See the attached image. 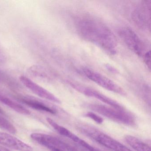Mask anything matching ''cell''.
<instances>
[{
	"instance_id": "obj_1",
	"label": "cell",
	"mask_w": 151,
	"mask_h": 151,
	"mask_svg": "<svg viewBox=\"0 0 151 151\" xmlns=\"http://www.w3.org/2000/svg\"><path fill=\"white\" fill-rule=\"evenodd\" d=\"M77 32L81 37L110 55L117 51L116 38L110 29L99 19L91 15L82 16L76 21Z\"/></svg>"
},
{
	"instance_id": "obj_2",
	"label": "cell",
	"mask_w": 151,
	"mask_h": 151,
	"mask_svg": "<svg viewBox=\"0 0 151 151\" xmlns=\"http://www.w3.org/2000/svg\"><path fill=\"white\" fill-rule=\"evenodd\" d=\"M76 127L81 133L111 151H132L112 137L91 125L80 123Z\"/></svg>"
},
{
	"instance_id": "obj_3",
	"label": "cell",
	"mask_w": 151,
	"mask_h": 151,
	"mask_svg": "<svg viewBox=\"0 0 151 151\" xmlns=\"http://www.w3.org/2000/svg\"><path fill=\"white\" fill-rule=\"evenodd\" d=\"M87 107L114 122L128 126L136 124L134 116L126 109H119L111 106L98 104H88Z\"/></svg>"
},
{
	"instance_id": "obj_4",
	"label": "cell",
	"mask_w": 151,
	"mask_h": 151,
	"mask_svg": "<svg viewBox=\"0 0 151 151\" xmlns=\"http://www.w3.org/2000/svg\"><path fill=\"white\" fill-rule=\"evenodd\" d=\"M31 138L40 145L48 148L50 151H78L77 148L60 139L48 134L33 133Z\"/></svg>"
},
{
	"instance_id": "obj_5",
	"label": "cell",
	"mask_w": 151,
	"mask_h": 151,
	"mask_svg": "<svg viewBox=\"0 0 151 151\" xmlns=\"http://www.w3.org/2000/svg\"><path fill=\"white\" fill-rule=\"evenodd\" d=\"M82 71L87 78L102 88L122 96L126 95L122 87L102 74L88 68H84Z\"/></svg>"
},
{
	"instance_id": "obj_6",
	"label": "cell",
	"mask_w": 151,
	"mask_h": 151,
	"mask_svg": "<svg viewBox=\"0 0 151 151\" xmlns=\"http://www.w3.org/2000/svg\"><path fill=\"white\" fill-rule=\"evenodd\" d=\"M120 37L128 47L134 53L143 57L146 52L144 43L138 35L130 28L124 27L118 32Z\"/></svg>"
},
{
	"instance_id": "obj_7",
	"label": "cell",
	"mask_w": 151,
	"mask_h": 151,
	"mask_svg": "<svg viewBox=\"0 0 151 151\" xmlns=\"http://www.w3.org/2000/svg\"><path fill=\"white\" fill-rule=\"evenodd\" d=\"M151 1H144L133 11L132 18L138 27L141 29H150Z\"/></svg>"
},
{
	"instance_id": "obj_8",
	"label": "cell",
	"mask_w": 151,
	"mask_h": 151,
	"mask_svg": "<svg viewBox=\"0 0 151 151\" xmlns=\"http://www.w3.org/2000/svg\"><path fill=\"white\" fill-rule=\"evenodd\" d=\"M69 84L72 88H74L77 91L79 92L80 93L88 97L95 98L104 102V103H106L109 106L117 109H125L123 106H122L117 101L114 100L113 99H110L109 97L106 96L96 90L78 84L76 83H73V82H70V83L69 82Z\"/></svg>"
},
{
	"instance_id": "obj_9",
	"label": "cell",
	"mask_w": 151,
	"mask_h": 151,
	"mask_svg": "<svg viewBox=\"0 0 151 151\" xmlns=\"http://www.w3.org/2000/svg\"><path fill=\"white\" fill-rule=\"evenodd\" d=\"M20 80L24 86L39 97L55 103L60 104V100L57 97L29 78L25 76H21Z\"/></svg>"
},
{
	"instance_id": "obj_10",
	"label": "cell",
	"mask_w": 151,
	"mask_h": 151,
	"mask_svg": "<svg viewBox=\"0 0 151 151\" xmlns=\"http://www.w3.org/2000/svg\"><path fill=\"white\" fill-rule=\"evenodd\" d=\"M0 144L17 151H33L29 145L6 132H0Z\"/></svg>"
},
{
	"instance_id": "obj_11",
	"label": "cell",
	"mask_w": 151,
	"mask_h": 151,
	"mask_svg": "<svg viewBox=\"0 0 151 151\" xmlns=\"http://www.w3.org/2000/svg\"><path fill=\"white\" fill-rule=\"evenodd\" d=\"M20 100L23 103L26 104L27 106L36 110L45 111L52 114H55L57 112L56 110L50 107L42 102L35 100L28 99V98H21Z\"/></svg>"
},
{
	"instance_id": "obj_12",
	"label": "cell",
	"mask_w": 151,
	"mask_h": 151,
	"mask_svg": "<svg viewBox=\"0 0 151 151\" xmlns=\"http://www.w3.org/2000/svg\"><path fill=\"white\" fill-rule=\"evenodd\" d=\"M0 102H2L6 106L9 107L17 113L24 115H29L31 113L29 110L25 108L23 106L12 100L11 99L3 95L0 93Z\"/></svg>"
},
{
	"instance_id": "obj_13",
	"label": "cell",
	"mask_w": 151,
	"mask_h": 151,
	"mask_svg": "<svg viewBox=\"0 0 151 151\" xmlns=\"http://www.w3.org/2000/svg\"><path fill=\"white\" fill-rule=\"evenodd\" d=\"M124 139L128 145L136 151H151L150 146L134 136L127 135Z\"/></svg>"
},
{
	"instance_id": "obj_14",
	"label": "cell",
	"mask_w": 151,
	"mask_h": 151,
	"mask_svg": "<svg viewBox=\"0 0 151 151\" xmlns=\"http://www.w3.org/2000/svg\"><path fill=\"white\" fill-rule=\"evenodd\" d=\"M0 128L12 134H16L17 132L14 124L1 115H0Z\"/></svg>"
},
{
	"instance_id": "obj_15",
	"label": "cell",
	"mask_w": 151,
	"mask_h": 151,
	"mask_svg": "<svg viewBox=\"0 0 151 151\" xmlns=\"http://www.w3.org/2000/svg\"><path fill=\"white\" fill-rule=\"evenodd\" d=\"M77 146L83 151H102L92 146L83 139L81 140Z\"/></svg>"
},
{
	"instance_id": "obj_16",
	"label": "cell",
	"mask_w": 151,
	"mask_h": 151,
	"mask_svg": "<svg viewBox=\"0 0 151 151\" xmlns=\"http://www.w3.org/2000/svg\"><path fill=\"white\" fill-rule=\"evenodd\" d=\"M85 117H88L93 120V121L99 124H101L103 122V119L101 116L98 115L97 114H95L92 112H88L84 114Z\"/></svg>"
},
{
	"instance_id": "obj_17",
	"label": "cell",
	"mask_w": 151,
	"mask_h": 151,
	"mask_svg": "<svg viewBox=\"0 0 151 151\" xmlns=\"http://www.w3.org/2000/svg\"><path fill=\"white\" fill-rule=\"evenodd\" d=\"M143 58L145 64L150 70V68H151V52H150V51H147L144 54Z\"/></svg>"
},
{
	"instance_id": "obj_18",
	"label": "cell",
	"mask_w": 151,
	"mask_h": 151,
	"mask_svg": "<svg viewBox=\"0 0 151 151\" xmlns=\"http://www.w3.org/2000/svg\"><path fill=\"white\" fill-rule=\"evenodd\" d=\"M0 151H10L8 150L6 148H3V147H0Z\"/></svg>"
},
{
	"instance_id": "obj_19",
	"label": "cell",
	"mask_w": 151,
	"mask_h": 151,
	"mask_svg": "<svg viewBox=\"0 0 151 151\" xmlns=\"http://www.w3.org/2000/svg\"><path fill=\"white\" fill-rule=\"evenodd\" d=\"M0 114H5V112L4 111L2 110V109H1V108L0 107Z\"/></svg>"
}]
</instances>
